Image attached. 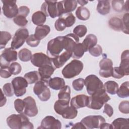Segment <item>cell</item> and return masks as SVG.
<instances>
[{
	"instance_id": "obj_1",
	"label": "cell",
	"mask_w": 129,
	"mask_h": 129,
	"mask_svg": "<svg viewBox=\"0 0 129 129\" xmlns=\"http://www.w3.org/2000/svg\"><path fill=\"white\" fill-rule=\"evenodd\" d=\"M7 123L12 129L34 128L33 124L24 114H13L10 115L7 118Z\"/></svg>"
},
{
	"instance_id": "obj_2",
	"label": "cell",
	"mask_w": 129,
	"mask_h": 129,
	"mask_svg": "<svg viewBox=\"0 0 129 129\" xmlns=\"http://www.w3.org/2000/svg\"><path fill=\"white\" fill-rule=\"evenodd\" d=\"M41 10L46 16L51 18L60 17L63 14V8L61 1H45L41 7Z\"/></svg>"
},
{
	"instance_id": "obj_3",
	"label": "cell",
	"mask_w": 129,
	"mask_h": 129,
	"mask_svg": "<svg viewBox=\"0 0 129 129\" xmlns=\"http://www.w3.org/2000/svg\"><path fill=\"white\" fill-rule=\"evenodd\" d=\"M109 100L110 97L103 89L89 97L87 107L94 110H99Z\"/></svg>"
},
{
	"instance_id": "obj_4",
	"label": "cell",
	"mask_w": 129,
	"mask_h": 129,
	"mask_svg": "<svg viewBox=\"0 0 129 129\" xmlns=\"http://www.w3.org/2000/svg\"><path fill=\"white\" fill-rule=\"evenodd\" d=\"M63 49H64L63 36H57L51 39L47 43V54L50 58H54L59 55Z\"/></svg>"
},
{
	"instance_id": "obj_5",
	"label": "cell",
	"mask_w": 129,
	"mask_h": 129,
	"mask_svg": "<svg viewBox=\"0 0 129 129\" xmlns=\"http://www.w3.org/2000/svg\"><path fill=\"white\" fill-rule=\"evenodd\" d=\"M84 68L83 62L78 59L72 60L62 69L61 73L66 79H71L78 76L82 71Z\"/></svg>"
},
{
	"instance_id": "obj_6",
	"label": "cell",
	"mask_w": 129,
	"mask_h": 129,
	"mask_svg": "<svg viewBox=\"0 0 129 129\" xmlns=\"http://www.w3.org/2000/svg\"><path fill=\"white\" fill-rule=\"evenodd\" d=\"M85 85L87 93L90 96L105 89L102 82L95 75H90L86 78Z\"/></svg>"
},
{
	"instance_id": "obj_7",
	"label": "cell",
	"mask_w": 129,
	"mask_h": 129,
	"mask_svg": "<svg viewBox=\"0 0 129 129\" xmlns=\"http://www.w3.org/2000/svg\"><path fill=\"white\" fill-rule=\"evenodd\" d=\"M33 92L42 101H48L51 96L50 91L48 87L47 82L41 80L35 83L33 88Z\"/></svg>"
},
{
	"instance_id": "obj_8",
	"label": "cell",
	"mask_w": 129,
	"mask_h": 129,
	"mask_svg": "<svg viewBox=\"0 0 129 129\" xmlns=\"http://www.w3.org/2000/svg\"><path fill=\"white\" fill-rule=\"evenodd\" d=\"M29 36V31L26 28H22L18 29L13 37L11 48L14 50L19 49L23 45Z\"/></svg>"
},
{
	"instance_id": "obj_9",
	"label": "cell",
	"mask_w": 129,
	"mask_h": 129,
	"mask_svg": "<svg viewBox=\"0 0 129 129\" xmlns=\"http://www.w3.org/2000/svg\"><path fill=\"white\" fill-rule=\"evenodd\" d=\"M81 122L86 129L99 128L105 122V119L101 115H89L83 118Z\"/></svg>"
},
{
	"instance_id": "obj_10",
	"label": "cell",
	"mask_w": 129,
	"mask_h": 129,
	"mask_svg": "<svg viewBox=\"0 0 129 129\" xmlns=\"http://www.w3.org/2000/svg\"><path fill=\"white\" fill-rule=\"evenodd\" d=\"M3 4L2 10L4 15L8 18H15L19 13V8L16 5V1L4 0L2 1Z\"/></svg>"
},
{
	"instance_id": "obj_11",
	"label": "cell",
	"mask_w": 129,
	"mask_h": 129,
	"mask_svg": "<svg viewBox=\"0 0 129 129\" xmlns=\"http://www.w3.org/2000/svg\"><path fill=\"white\" fill-rule=\"evenodd\" d=\"M12 84L14 90V94L17 97L24 95L26 92V88L28 83L26 80L22 77H17L12 81Z\"/></svg>"
},
{
	"instance_id": "obj_12",
	"label": "cell",
	"mask_w": 129,
	"mask_h": 129,
	"mask_svg": "<svg viewBox=\"0 0 129 129\" xmlns=\"http://www.w3.org/2000/svg\"><path fill=\"white\" fill-rule=\"evenodd\" d=\"M17 59V52L11 48H6L2 52L0 56L1 67L9 66L11 62Z\"/></svg>"
},
{
	"instance_id": "obj_13",
	"label": "cell",
	"mask_w": 129,
	"mask_h": 129,
	"mask_svg": "<svg viewBox=\"0 0 129 129\" xmlns=\"http://www.w3.org/2000/svg\"><path fill=\"white\" fill-rule=\"evenodd\" d=\"M99 75L103 78H109L112 76L113 72V62L111 59L103 58L99 62Z\"/></svg>"
},
{
	"instance_id": "obj_14",
	"label": "cell",
	"mask_w": 129,
	"mask_h": 129,
	"mask_svg": "<svg viewBox=\"0 0 129 129\" xmlns=\"http://www.w3.org/2000/svg\"><path fill=\"white\" fill-rule=\"evenodd\" d=\"M25 103V107L23 114L29 116H36L38 112L35 99L31 96H27L23 99Z\"/></svg>"
},
{
	"instance_id": "obj_15",
	"label": "cell",
	"mask_w": 129,
	"mask_h": 129,
	"mask_svg": "<svg viewBox=\"0 0 129 129\" xmlns=\"http://www.w3.org/2000/svg\"><path fill=\"white\" fill-rule=\"evenodd\" d=\"M31 62L33 66L38 68L47 64H52L51 58L42 52H37L33 54Z\"/></svg>"
},
{
	"instance_id": "obj_16",
	"label": "cell",
	"mask_w": 129,
	"mask_h": 129,
	"mask_svg": "<svg viewBox=\"0 0 129 129\" xmlns=\"http://www.w3.org/2000/svg\"><path fill=\"white\" fill-rule=\"evenodd\" d=\"M61 128V123L52 116H45L41 121V124L38 128Z\"/></svg>"
},
{
	"instance_id": "obj_17",
	"label": "cell",
	"mask_w": 129,
	"mask_h": 129,
	"mask_svg": "<svg viewBox=\"0 0 129 129\" xmlns=\"http://www.w3.org/2000/svg\"><path fill=\"white\" fill-rule=\"evenodd\" d=\"M72 57V52L65 51L59 55L51 58L52 63L55 69H58L62 67L64 63Z\"/></svg>"
},
{
	"instance_id": "obj_18",
	"label": "cell",
	"mask_w": 129,
	"mask_h": 129,
	"mask_svg": "<svg viewBox=\"0 0 129 129\" xmlns=\"http://www.w3.org/2000/svg\"><path fill=\"white\" fill-rule=\"evenodd\" d=\"M55 70V68L52 64H47L39 68L38 71L40 77V80L48 83Z\"/></svg>"
},
{
	"instance_id": "obj_19",
	"label": "cell",
	"mask_w": 129,
	"mask_h": 129,
	"mask_svg": "<svg viewBox=\"0 0 129 129\" xmlns=\"http://www.w3.org/2000/svg\"><path fill=\"white\" fill-rule=\"evenodd\" d=\"M89 96L84 94H79L74 96L71 101V105L76 109L87 106Z\"/></svg>"
},
{
	"instance_id": "obj_20",
	"label": "cell",
	"mask_w": 129,
	"mask_h": 129,
	"mask_svg": "<svg viewBox=\"0 0 129 129\" xmlns=\"http://www.w3.org/2000/svg\"><path fill=\"white\" fill-rule=\"evenodd\" d=\"M58 101L62 104L69 105L71 99V89L69 86H64L58 94Z\"/></svg>"
},
{
	"instance_id": "obj_21",
	"label": "cell",
	"mask_w": 129,
	"mask_h": 129,
	"mask_svg": "<svg viewBox=\"0 0 129 129\" xmlns=\"http://www.w3.org/2000/svg\"><path fill=\"white\" fill-rule=\"evenodd\" d=\"M97 37L93 34H89L86 36L84 40L82 43L85 52L88 51L89 49L93 47L97 44Z\"/></svg>"
},
{
	"instance_id": "obj_22",
	"label": "cell",
	"mask_w": 129,
	"mask_h": 129,
	"mask_svg": "<svg viewBox=\"0 0 129 129\" xmlns=\"http://www.w3.org/2000/svg\"><path fill=\"white\" fill-rule=\"evenodd\" d=\"M124 73L125 76L129 74V51L124 50L121 55V61L119 67Z\"/></svg>"
},
{
	"instance_id": "obj_23",
	"label": "cell",
	"mask_w": 129,
	"mask_h": 129,
	"mask_svg": "<svg viewBox=\"0 0 129 129\" xmlns=\"http://www.w3.org/2000/svg\"><path fill=\"white\" fill-rule=\"evenodd\" d=\"M50 27L46 25L38 26L35 30L34 36L39 40L45 38L50 32Z\"/></svg>"
},
{
	"instance_id": "obj_24",
	"label": "cell",
	"mask_w": 129,
	"mask_h": 129,
	"mask_svg": "<svg viewBox=\"0 0 129 129\" xmlns=\"http://www.w3.org/2000/svg\"><path fill=\"white\" fill-rule=\"evenodd\" d=\"M48 86L54 90H60L65 86V81L63 79L59 77L50 78L48 81Z\"/></svg>"
},
{
	"instance_id": "obj_25",
	"label": "cell",
	"mask_w": 129,
	"mask_h": 129,
	"mask_svg": "<svg viewBox=\"0 0 129 129\" xmlns=\"http://www.w3.org/2000/svg\"><path fill=\"white\" fill-rule=\"evenodd\" d=\"M31 20L33 24L36 25H43L46 22V16L42 12L38 11L33 13L31 17Z\"/></svg>"
},
{
	"instance_id": "obj_26",
	"label": "cell",
	"mask_w": 129,
	"mask_h": 129,
	"mask_svg": "<svg viewBox=\"0 0 129 129\" xmlns=\"http://www.w3.org/2000/svg\"><path fill=\"white\" fill-rule=\"evenodd\" d=\"M111 125L112 128L128 129L129 127V119L128 118H117L113 121Z\"/></svg>"
},
{
	"instance_id": "obj_27",
	"label": "cell",
	"mask_w": 129,
	"mask_h": 129,
	"mask_svg": "<svg viewBox=\"0 0 129 129\" xmlns=\"http://www.w3.org/2000/svg\"><path fill=\"white\" fill-rule=\"evenodd\" d=\"M110 5L108 1H98L97 6V12L102 15H105L110 12Z\"/></svg>"
},
{
	"instance_id": "obj_28",
	"label": "cell",
	"mask_w": 129,
	"mask_h": 129,
	"mask_svg": "<svg viewBox=\"0 0 129 129\" xmlns=\"http://www.w3.org/2000/svg\"><path fill=\"white\" fill-rule=\"evenodd\" d=\"M75 14L77 18L82 21L87 20L90 16L89 10L87 8L82 6L79 7L77 8Z\"/></svg>"
},
{
	"instance_id": "obj_29",
	"label": "cell",
	"mask_w": 129,
	"mask_h": 129,
	"mask_svg": "<svg viewBox=\"0 0 129 129\" xmlns=\"http://www.w3.org/2000/svg\"><path fill=\"white\" fill-rule=\"evenodd\" d=\"M108 24L109 26L115 31H120L123 29L122 20L118 17H113L111 18L109 20Z\"/></svg>"
},
{
	"instance_id": "obj_30",
	"label": "cell",
	"mask_w": 129,
	"mask_h": 129,
	"mask_svg": "<svg viewBox=\"0 0 129 129\" xmlns=\"http://www.w3.org/2000/svg\"><path fill=\"white\" fill-rule=\"evenodd\" d=\"M78 114V110L72 106H68L64 108L61 115L65 119H74Z\"/></svg>"
},
{
	"instance_id": "obj_31",
	"label": "cell",
	"mask_w": 129,
	"mask_h": 129,
	"mask_svg": "<svg viewBox=\"0 0 129 129\" xmlns=\"http://www.w3.org/2000/svg\"><path fill=\"white\" fill-rule=\"evenodd\" d=\"M104 87L106 92L111 95L116 94L118 89V84L113 81H108L105 83Z\"/></svg>"
},
{
	"instance_id": "obj_32",
	"label": "cell",
	"mask_w": 129,
	"mask_h": 129,
	"mask_svg": "<svg viewBox=\"0 0 129 129\" xmlns=\"http://www.w3.org/2000/svg\"><path fill=\"white\" fill-rule=\"evenodd\" d=\"M29 84L36 83L40 80V77L38 72L34 71L27 73L24 76Z\"/></svg>"
},
{
	"instance_id": "obj_33",
	"label": "cell",
	"mask_w": 129,
	"mask_h": 129,
	"mask_svg": "<svg viewBox=\"0 0 129 129\" xmlns=\"http://www.w3.org/2000/svg\"><path fill=\"white\" fill-rule=\"evenodd\" d=\"M61 2L63 5V14L72 12L77 8L78 4L77 1H62Z\"/></svg>"
},
{
	"instance_id": "obj_34",
	"label": "cell",
	"mask_w": 129,
	"mask_h": 129,
	"mask_svg": "<svg viewBox=\"0 0 129 129\" xmlns=\"http://www.w3.org/2000/svg\"><path fill=\"white\" fill-rule=\"evenodd\" d=\"M85 52L84 48L82 43H78L74 46L72 51V57L75 59H79L81 58Z\"/></svg>"
},
{
	"instance_id": "obj_35",
	"label": "cell",
	"mask_w": 129,
	"mask_h": 129,
	"mask_svg": "<svg viewBox=\"0 0 129 129\" xmlns=\"http://www.w3.org/2000/svg\"><path fill=\"white\" fill-rule=\"evenodd\" d=\"M129 82L123 83L116 92L117 96L120 98H126L129 96Z\"/></svg>"
},
{
	"instance_id": "obj_36",
	"label": "cell",
	"mask_w": 129,
	"mask_h": 129,
	"mask_svg": "<svg viewBox=\"0 0 129 129\" xmlns=\"http://www.w3.org/2000/svg\"><path fill=\"white\" fill-rule=\"evenodd\" d=\"M18 57L20 60L23 62H27L31 60L32 54L31 51L27 48H23L18 52Z\"/></svg>"
},
{
	"instance_id": "obj_37",
	"label": "cell",
	"mask_w": 129,
	"mask_h": 129,
	"mask_svg": "<svg viewBox=\"0 0 129 129\" xmlns=\"http://www.w3.org/2000/svg\"><path fill=\"white\" fill-rule=\"evenodd\" d=\"M12 38L11 34L7 31H1L0 37V48H4L8 42Z\"/></svg>"
},
{
	"instance_id": "obj_38",
	"label": "cell",
	"mask_w": 129,
	"mask_h": 129,
	"mask_svg": "<svg viewBox=\"0 0 129 129\" xmlns=\"http://www.w3.org/2000/svg\"><path fill=\"white\" fill-rule=\"evenodd\" d=\"M87 32V28L84 25H79L75 27L73 33L79 37H83Z\"/></svg>"
},
{
	"instance_id": "obj_39",
	"label": "cell",
	"mask_w": 129,
	"mask_h": 129,
	"mask_svg": "<svg viewBox=\"0 0 129 129\" xmlns=\"http://www.w3.org/2000/svg\"><path fill=\"white\" fill-rule=\"evenodd\" d=\"M85 85V80L83 78H78L74 80L72 82V86L74 89L77 91L82 90Z\"/></svg>"
},
{
	"instance_id": "obj_40",
	"label": "cell",
	"mask_w": 129,
	"mask_h": 129,
	"mask_svg": "<svg viewBox=\"0 0 129 129\" xmlns=\"http://www.w3.org/2000/svg\"><path fill=\"white\" fill-rule=\"evenodd\" d=\"M54 27L55 29L58 31H63L67 27L64 18L60 17L56 20L54 23Z\"/></svg>"
},
{
	"instance_id": "obj_41",
	"label": "cell",
	"mask_w": 129,
	"mask_h": 129,
	"mask_svg": "<svg viewBox=\"0 0 129 129\" xmlns=\"http://www.w3.org/2000/svg\"><path fill=\"white\" fill-rule=\"evenodd\" d=\"M14 107L17 112L20 114H23L25 107V103L23 100L17 99L14 101Z\"/></svg>"
},
{
	"instance_id": "obj_42",
	"label": "cell",
	"mask_w": 129,
	"mask_h": 129,
	"mask_svg": "<svg viewBox=\"0 0 129 129\" xmlns=\"http://www.w3.org/2000/svg\"><path fill=\"white\" fill-rule=\"evenodd\" d=\"M11 72L13 75H17L20 74L22 71V67L20 63L17 62H12L9 66Z\"/></svg>"
},
{
	"instance_id": "obj_43",
	"label": "cell",
	"mask_w": 129,
	"mask_h": 129,
	"mask_svg": "<svg viewBox=\"0 0 129 129\" xmlns=\"http://www.w3.org/2000/svg\"><path fill=\"white\" fill-rule=\"evenodd\" d=\"M2 90L5 95L7 97H12L14 94V90L12 83H8L5 84L3 86Z\"/></svg>"
},
{
	"instance_id": "obj_44",
	"label": "cell",
	"mask_w": 129,
	"mask_h": 129,
	"mask_svg": "<svg viewBox=\"0 0 129 129\" xmlns=\"http://www.w3.org/2000/svg\"><path fill=\"white\" fill-rule=\"evenodd\" d=\"M124 3L123 1H111L112 7L114 11L120 12L124 10Z\"/></svg>"
},
{
	"instance_id": "obj_45",
	"label": "cell",
	"mask_w": 129,
	"mask_h": 129,
	"mask_svg": "<svg viewBox=\"0 0 129 129\" xmlns=\"http://www.w3.org/2000/svg\"><path fill=\"white\" fill-rule=\"evenodd\" d=\"M13 21L16 25L21 27L25 26L28 23V21L26 19V17L20 15H18L16 17H15L14 18Z\"/></svg>"
},
{
	"instance_id": "obj_46",
	"label": "cell",
	"mask_w": 129,
	"mask_h": 129,
	"mask_svg": "<svg viewBox=\"0 0 129 129\" xmlns=\"http://www.w3.org/2000/svg\"><path fill=\"white\" fill-rule=\"evenodd\" d=\"M91 55L94 57L99 56L102 53V48L101 46L98 44H96L88 50Z\"/></svg>"
},
{
	"instance_id": "obj_47",
	"label": "cell",
	"mask_w": 129,
	"mask_h": 129,
	"mask_svg": "<svg viewBox=\"0 0 129 129\" xmlns=\"http://www.w3.org/2000/svg\"><path fill=\"white\" fill-rule=\"evenodd\" d=\"M26 41L28 45L32 47H35L39 45L40 40H38L34 34H31L28 37Z\"/></svg>"
},
{
	"instance_id": "obj_48",
	"label": "cell",
	"mask_w": 129,
	"mask_h": 129,
	"mask_svg": "<svg viewBox=\"0 0 129 129\" xmlns=\"http://www.w3.org/2000/svg\"><path fill=\"white\" fill-rule=\"evenodd\" d=\"M118 109L120 112L123 114H128L129 113V102L127 100L121 101L118 106Z\"/></svg>"
},
{
	"instance_id": "obj_49",
	"label": "cell",
	"mask_w": 129,
	"mask_h": 129,
	"mask_svg": "<svg viewBox=\"0 0 129 129\" xmlns=\"http://www.w3.org/2000/svg\"><path fill=\"white\" fill-rule=\"evenodd\" d=\"M1 77L3 78H10L12 75L9 66H4L1 67Z\"/></svg>"
},
{
	"instance_id": "obj_50",
	"label": "cell",
	"mask_w": 129,
	"mask_h": 129,
	"mask_svg": "<svg viewBox=\"0 0 129 129\" xmlns=\"http://www.w3.org/2000/svg\"><path fill=\"white\" fill-rule=\"evenodd\" d=\"M122 25H123V29L122 31L123 33L127 34H128V13L127 12L124 14L123 18L122 20Z\"/></svg>"
},
{
	"instance_id": "obj_51",
	"label": "cell",
	"mask_w": 129,
	"mask_h": 129,
	"mask_svg": "<svg viewBox=\"0 0 129 129\" xmlns=\"http://www.w3.org/2000/svg\"><path fill=\"white\" fill-rule=\"evenodd\" d=\"M125 76L123 71L119 67H114L113 69L112 77L115 79H120Z\"/></svg>"
},
{
	"instance_id": "obj_52",
	"label": "cell",
	"mask_w": 129,
	"mask_h": 129,
	"mask_svg": "<svg viewBox=\"0 0 129 129\" xmlns=\"http://www.w3.org/2000/svg\"><path fill=\"white\" fill-rule=\"evenodd\" d=\"M66 23L67 27H70L72 26L75 23L76 18L72 13H68L66 17L64 18Z\"/></svg>"
},
{
	"instance_id": "obj_53",
	"label": "cell",
	"mask_w": 129,
	"mask_h": 129,
	"mask_svg": "<svg viewBox=\"0 0 129 129\" xmlns=\"http://www.w3.org/2000/svg\"><path fill=\"white\" fill-rule=\"evenodd\" d=\"M30 13L29 8L25 6H22L19 8L18 15L26 17Z\"/></svg>"
},
{
	"instance_id": "obj_54",
	"label": "cell",
	"mask_w": 129,
	"mask_h": 129,
	"mask_svg": "<svg viewBox=\"0 0 129 129\" xmlns=\"http://www.w3.org/2000/svg\"><path fill=\"white\" fill-rule=\"evenodd\" d=\"M103 112L106 114L109 117H111L113 114V109L112 107L107 103H105L104 105Z\"/></svg>"
},
{
	"instance_id": "obj_55",
	"label": "cell",
	"mask_w": 129,
	"mask_h": 129,
	"mask_svg": "<svg viewBox=\"0 0 129 129\" xmlns=\"http://www.w3.org/2000/svg\"><path fill=\"white\" fill-rule=\"evenodd\" d=\"M4 93L3 92V90L1 89V103H0V106L2 107L4 105H5L6 101H7V99L6 97L4 95Z\"/></svg>"
},
{
	"instance_id": "obj_56",
	"label": "cell",
	"mask_w": 129,
	"mask_h": 129,
	"mask_svg": "<svg viewBox=\"0 0 129 129\" xmlns=\"http://www.w3.org/2000/svg\"><path fill=\"white\" fill-rule=\"evenodd\" d=\"M72 128H83L86 129L84 125L83 124V123L81 122H77L74 124H73V126H72Z\"/></svg>"
},
{
	"instance_id": "obj_57",
	"label": "cell",
	"mask_w": 129,
	"mask_h": 129,
	"mask_svg": "<svg viewBox=\"0 0 129 129\" xmlns=\"http://www.w3.org/2000/svg\"><path fill=\"white\" fill-rule=\"evenodd\" d=\"M100 128H101V129H105V128H107V129H109V128H112L111 127V124H109V123H106V122H104L103 123L100 127Z\"/></svg>"
},
{
	"instance_id": "obj_58",
	"label": "cell",
	"mask_w": 129,
	"mask_h": 129,
	"mask_svg": "<svg viewBox=\"0 0 129 129\" xmlns=\"http://www.w3.org/2000/svg\"><path fill=\"white\" fill-rule=\"evenodd\" d=\"M77 3L79 4L82 7L86 5L88 3V2L87 1H77Z\"/></svg>"
},
{
	"instance_id": "obj_59",
	"label": "cell",
	"mask_w": 129,
	"mask_h": 129,
	"mask_svg": "<svg viewBox=\"0 0 129 129\" xmlns=\"http://www.w3.org/2000/svg\"><path fill=\"white\" fill-rule=\"evenodd\" d=\"M128 1H126V3H125L124 5V10H126L127 12L128 11Z\"/></svg>"
}]
</instances>
